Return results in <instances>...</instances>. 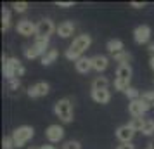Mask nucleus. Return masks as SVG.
Listing matches in <instances>:
<instances>
[{"mask_svg": "<svg viewBox=\"0 0 154 149\" xmlns=\"http://www.w3.org/2000/svg\"><path fill=\"white\" fill-rule=\"evenodd\" d=\"M90 43H92L90 35L76 36V38L73 40V43L69 45V49L66 50V57H68L69 61H75V63H76L80 57H83V52L90 47Z\"/></svg>", "mask_w": 154, "mask_h": 149, "instance_id": "1", "label": "nucleus"}, {"mask_svg": "<svg viewBox=\"0 0 154 149\" xmlns=\"http://www.w3.org/2000/svg\"><path fill=\"white\" fill-rule=\"evenodd\" d=\"M92 99L99 104H107L111 101V92L109 90H92Z\"/></svg>", "mask_w": 154, "mask_h": 149, "instance_id": "16", "label": "nucleus"}, {"mask_svg": "<svg viewBox=\"0 0 154 149\" xmlns=\"http://www.w3.org/2000/svg\"><path fill=\"white\" fill-rule=\"evenodd\" d=\"M133 40L142 45V43H147L151 40V28L147 26V24H140L137 28L133 29Z\"/></svg>", "mask_w": 154, "mask_h": 149, "instance_id": "8", "label": "nucleus"}, {"mask_svg": "<svg viewBox=\"0 0 154 149\" xmlns=\"http://www.w3.org/2000/svg\"><path fill=\"white\" fill-rule=\"evenodd\" d=\"M49 40L50 38H36L35 43L29 47V49L24 50V56H26V59H35V57L38 56H45L49 50H47V47H49Z\"/></svg>", "mask_w": 154, "mask_h": 149, "instance_id": "5", "label": "nucleus"}, {"mask_svg": "<svg viewBox=\"0 0 154 149\" xmlns=\"http://www.w3.org/2000/svg\"><path fill=\"white\" fill-rule=\"evenodd\" d=\"M149 64H151V68L154 70V56H151V61H149Z\"/></svg>", "mask_w": 154, "mask_h": 149, "instance_id": "36", "label": "nucleus"}, {"mask_svg": "<svg viewBox=\"0 0 154 149\" xmlns=\"http://www.w3.org/2000/svg\"><path fill=\"white\" fill-rule=\"evenodd\" d=\"M42 149H56V147H54V146H49V144H47V146H42Z\"/></svg>", "mask_w": 154, "mask_h": 149, "instance_id": "37", "label": "nucleus"}, {"mask_svg": "<svg viewBox=\"0 0 154 149\" xmlns=\"http://www.w3.org/2000/svg\"><path fill=\"white\" fill-rule=\"evenodd\" d=\"M2 147H4V149H14V147H16L12 135H7V137H4V141H2Z\"/></svg>", "mask_w": 154, "mask_h": 149, "instance_id": "26", "label": "nucleus"}, {"mask_svg": "<svg viewBox=\"0 0 154 149\" xmlns=\"http://www.w3.org/2000/svg\"><path fill=\"white\" fill-rule=\"evenodd\" d=\"M57 56H59V52H57L56 49H50L49 52L42 57V64H43V66H49V64H52L57 59Z\"/></svg>", "mask_w": 154, "mask_h": 149, "instance_id": "20", "label": "nucleus"}, {"mask_svg": "<svg viewBox=\"0 0 154 149\" xmlns=\"http://www.w3.org/2000/svg\"><path fill=\"white\" fill-rule=\"evenodd\" d=\"M144 123H146V120H142V118H132V120L128 121L126 125L132 128V130H135V132H142Z\"/></svg>", "mask_w": 154, "mask_h": 149, "instance_id": "21", "label": "nucleus"}, {"mask_svg": "<svg viewBox=\"0 0 154 149\" xmlns=\"http://www.w3.org/2000/svg\"><path fill=\"white\" fill-rule=\"evenodd\" d=\"M149 149H154V147H149Z\"/></svg>", "mask_w": 154, "mask_h": 149, "instance_id": "39", "label": "nucleus"}, {"mask_svg": "<svg viewBox=\"0 0 154 149\" xmlns=\"http://www.w3.org/2000/svg\"><path fill=\"white\" fill-rule=\"evenodd\" d=\"M123 42L121 40H118V38H112V40H109L107 42V45H106V49H107V52L111 54V56H114V54H119V52H123Z\"/></svg>", "mask_w": 154, "mask_h": 149, "instance_id": "18", "label": "nucleus"}, {"mask_svg": "<svg viewBox=\"0 0 154 149\" xmlns=\"http://www.w3.org/2000/svg\"><path fill=\"white\" fill-rule=\"evenodd\" d=\"M130 5H132V7H135V9H142V7H146V4H144V2H132Z\"/></svg>", "mask_w": 154, "mask_h": 149, "instance_id": "33", "label": "nucleus"}, {"mask_svg": "<svg viewBox=\"0 0 154 149\" xmlns=\"http://www.w3.org/2000/svg\"><path fill=\"white\" fill-rule=\"evenodd\" d=\"M45 137L49 142H59L63 141L64 137V128L61 125H50L47 130H45Z\"/></svg>", "mask_w": 154, "mask_h": 149, "instance_id": "11", "label": "nucleus"}, {"mask_svg": "<svg viewBox=\"0 0 154 149\" xmlns=\"http://www.w3.org/2000/svg\"><path fill=\"white\" fill-rule=\"evenodd\" d=\"M107 87H109V80L106 76H97L92 82V90H107Z\"/></svg>", "mask_w": 154, "mask_h": 149, "instance_id": "19", "label": "nucleus"}, {"mask_svg": "<svg viewBox=\"0 0 154 149\" xmlns=\"http://www.w3.org/2000/svg\"><path fill=\"white\" fill-rule=\"evenodd\" d=\"M135 135V130L128 127V125H121V127L116 128V139H118L121 144H130Z\"/></svg>", "mask_w": 154, "mask_h": 149, "instance_id": "10", "label": "nucleus"}, {"mask_svg": "<svg viewBox=\"0 0 154 149\" xmlns=\"http://www.w3.org/2000/svg\"><path fill=\"white\" fill-rule=\"evenodd\" d=\"M2 63H4V75L7 80H12V78H19L23 76L26 70L24 66L21 64V61L17 57H2Z\"/></svg>", "mask_w": 154, "mask_h": 149, "instance_id": "2", "label": "nucleus"}, {"mask_svg": "<svg viewBox=\"0 0 154 149\" xmlns=\"http://www.w3.org/2000/svg\"><path fill=\"white\" fill-rule=\"evenodd\" d=\"M75 68H76L78 73H82V75H87L88 71L92 70V57H80L76 63H75Z\"/></svg>", "mask_w": 154, "mask_h": 149, "instance_id": "14", "label": "nucleus"}, {"mask_svg": "<svg viewBox=\"0 0 154 149\" xmlns=\"http://www.w3.org/2000/svg\"><path fill=\"white\" fill-rule=\"evenodd\" d=\"M17 33L23 36H31V35H36V24L35 23H31L29 19H23V21L17 23Z\"/></svg>", "mask_w": 154, "mask_h": 149, "instance_id": "9", "label": "nucleus"}, {"mask_svg": "<svg viewBox=\"0 0 154 149\" xmlns=\"http://www.w3.org/2000/svg\"><path fill=\"white\" fill-rule=\"evenodd\" d=\"M140 99H144L146 102H149V104L152 106V104H154V90H149V92H144V94H142V97H140Z\"/></svg>", "mask_w": 154, "mask_h": 149, "instance_id": "30", "label": "nucleus"}, {"mask_svg": "<svg viewBox=\"0 0 154 149\" xmlns=\"http://www.w3.org/2000/svg\"><path fill=\"white\" fill-rule=\"evenodd\" d=\"M56 5L57 7H73L75 4H73V2H57Z\"/></svg>", "mask_w": 154, "mask_h": 149, "instance_id": "32", "label": "nucleus"}, {"mask_svg": "<svg viewBox=\"0 0 154 149\" xmlns=\"http://www.w3.org/2000/svg\"><path fill=\"white\" fill-rule=\"evenodd\" d=\"M9 26H11V12H9V9H2V29L4 31H7Z\"/></svg>", "mask_w": 154, "mask_h": 149, "instance_id": "22", "label": "nucleus"}, {"mask_svg": "<svg viewBox=\"0 0 154 149\" xmlns=\"http://www.w3.org/2000/svg\"><path fill=\"white\" fill-rule=\"evenodd\" d=\"M142 134L144 135H152L154 134V120H146L144 128H142Z\"/></svg>", "mask_w": 154, "mask_h": 149, "instance_id": "25", "label": "nucleus"}, {"mask_svg": "<svg viewBox=\"0 0 154 149\" xmlns=\"http://www.w3.org/2000/svg\"><path fill=\"white\" fill-rule=\"evenodd\" d=\"M33 135H35L33 127H29V125L17 127L14 132H12V139H14L16 147H21V146H24L28 141H31V139H33Z\"/></svg>", "mask_w": 154, "mask_h": 149, "instance_id": "4", "label": "nucleus"}, {"mask_svg": "<svg viewBox=\"0 0 154 149\" xmlns=\"http://www.w3.org/2000/svg\"><path fill=\"white\" fill-rule=\"evenodd\" d=\"M149 52H151V54L154 56V42H152V43H149Z\"/></svg>", "mask_w": 154, "mask_h": 149, "instance_id": "35", "label": "nucleus"}, {"mask_svg": "<svg viewBox=\"0 0 154 149\" xmlns=\"http://www.w3.org/2000/svg\"><path fill=\"white\" fill-rule=\"evenodd\" d=\"M151 109V104L146 102L144 99H135L128 102V113L132 114L133 118H142V114Z\"/></svg>", "mask_w": 154, "mask_h": 149, "instance_id": "6", "label": "nucleus"}, {"mask_svg": "<svg viewBox=\"0 0 154 149\" xmlns=\"http://www.w3.org/2000/svg\"><path fill=\"white\" fill-rule=\"evenodd\" d=\"M114 88H116V90H121V92H125V90H128V88H130V82L116 78V80H114Z\"/></svg>", "mask_w": 154, "mask_h": 149, "instance_id": "24", "label": "nucleus"}, {"mask_svg": "<svg viewBox=\"0 0 154 149\" xmlns=\"http://www.w3.org/2000/svg\"><path fill=\"white\" fill-rule=\"evenodd\" d=\"M63 149H82V144L78 141H68V142H64Z\"/></svg>", "mask_w": 154, "mask_h": 149, "instance_id": "29", "label": "nucleus"}, {"mask_svg": "<svg viewBox=\"0 0 154 149\" xmlns=\"http://www.w3.org/2000/svg\"><path fill=\"white\" fill-rule=\"evenodd\" d=\"M12 7H14L16 12H24V11L28 9V2H14Z\"/></svg>", "mask_w": 154, "mask_h": 149, "instance_id": "28", "label": "nucleus"}, {"mask_svg": "<svg viewBox=\"0 0 154 149\" xmlns=\"http://www.w3.org/2000/svg\"><path fill=\"white\" fill-rule=\"evenodd\" d=\"M73 31H75V24L71 21H64L61 23L59 26H57V35L61 36V38H68V36L73 35Z\"/></svg>", "mask_w": 154, "mask_h": 149, "instance_id": "15", "label": "nucleus"}, {"mask_svg": "<svg viewBox=\"0 0 154 149\" xmlns=\"http://www.w3.org/2000/svg\"><path fill=\"white\" fill-rule=\"evenodd\" d=\"M118 149H135V146H133L132 142H130V144H119Z\"/></svg>", "mask_w": 154, "mask_h": 149, "instance_id": "34", "label": "nucleus"}, {"mask_svg": "<svg viewBox=\"0 0 154 149\" xmlns=\"http://www.w3.org/2000/svg\"><path fill=\"white\" fill-rule=\"evenodd\" d=\"M57 31L52 19H42L36 24V38H50V35Z\"/></svg>", "mask_w": 154, "mask_h": 149, "instance_id": "7", "label": "nucleus"}, {"mask_svg": "<svg viewBox=\"0 0 154 149\" xmlns=\"http://www.w3.org/2000/svg\"><path fill=\"white\" fill-rule=\"evenodd\" d=\"M125 94L128 95V99H130V101H135V99H140V97H142V95L139 94V90H137V88H133V87H130L128 90H125Z\"/></svg>", "mask_w": 154, "mask_h": 149, "instance_id": "27", "label": "nucleus"}, {"mask_svg": "<svg viewBox=\"0 0 154 149\" xmlns=\"http://www.w3.org/2000/svg\"><path fill=\"white\" fill-rule=\"evenodd\" d=\"M130 57H132V56H130L128 52H125V50H123V52H119V54H114V56H112V59H114L116 63H119V64H128Z\"/></svg>", "mask_w": 154, "mask_h": 149, "instance_id": "23", "label": "nucleus"}, {"mask_svg": "<svg viewBox=\"0 0 154 149\" xmlns=\"http://www.w3.org/2000/svg\"><path fill=\"white\" fill-rule=\"evenodd\" d=\"M19 85H21L19 78H12V80H9V88H11V90H17V88H19Z\"/></svg>", "mask_w": 154, "mask_h": 149, "instance_id": "31", "label": "nucleus"}, {"mask_svg": "<svg viewBox=\"0 0 154 149\" xmlns=\"http://www.w3.org/2000/svg\"><path fill=\"white\" fill-rule=\"evenodd\" d=\"M109 66V59L106 56H100V54H97V56H94L92 57V70H95V71H104L106 68Z\"/></svg>", "mask_w": 154, "mask_h": 149, "instance_id": "13", "label": "nucleus"}, {"mask_svg": "<svg viewBox=\"0 0 154 149\" xmlns=\"http://www.w3.org/2000/svg\"><path fill=\"white\" fill-rule=\"evenodd\" d=\"M28 149H42V147H36V146H29Z\"/></svg>", "mask_w": 154, "mask_h": 149, "instance_id": "38", "label": "nucleus"}, {"mask_svg": "<svg viewBox=\"0 0 154 149\" xmlns=\"http://www.w3.org/2000/svg\"><path fill=\"white\" fill-rule=\"evenodd\" d=\"M49 90H50V85L47 82H38L36 85L28 88V95L29 97H42V95H47Z\"/></svg>", "mask_w": 154, "mask_h": 149, "instance_id": "12", "label": "nucleus"}, {"mask_svg": "<svg viewBox=\"0 0 154 149\" xmlns=\"http://www.w3.org/2000/svg\"><path fill=\"white\" fill-rule=\"evenodd\" d=\"M116 78L130 82V78H132V66L130 64H119L118 70H116Z\"/></svg>", "mask_w": 154, "mask_h": 149, "instance_id": "17", "label": "nucleus"}, {"mask_svg": "<svg viewBox=\"0 0 154 149\" xmlns=\"http://www.w3.org/2000/svg\"><path fill=\"white\" fill-rule=\"evenodd\" d=\"M54 113L59 116V120L63 121V123L73 121V104H71V101L68 97L59 99L56 102V106H54Z\"/></svg>", "mask_w": 154, "mask_h": 149, "instance_id": "3", "label": "nucleus"}]
</instances>
